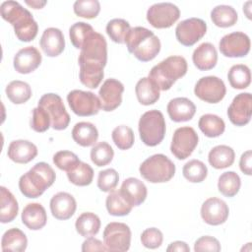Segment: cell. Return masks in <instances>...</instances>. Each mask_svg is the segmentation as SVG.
Instances as JSON below:
<instances>
[{
	"label": "cell",
	"instance_id": "6da1fadb",
	"mask_svg": "<svg viewBox=\"0 0 252 252\" xmlns=\"http://www.w3.org/2000/svg\"><path fill=\"white\" fill-rule=\"evenodd\" d=\"M78 62L81 83L90 89L97 88L103 79V69L107 62V43L102 34L94 32L87 38Z\"/></svg>",
	"mask_w": 252,
	"mask_h": 252
},
{
	"label": "cell",
	"instance_id": "7a4b0ae2",
	"mask_svg": "<svg viewBox=\"0 0 252 252\" xmlns=\"http://www.w3.org/2000/svg\"><path fill=\"white\" fill-rule=\"evenodd\" d=\"M0 12L2 18L14 28L17 38L24 42L32 41L35 38L38 26L31 12L24 8L17 1H4L1 4Z\"/></svg>",
	"mask_w": 252,
	"mask_h": 252
},
{
	"label": "cell",
	"instance_id": "3957f363",
	"mask_svg": "<svg viewBox=\"0 0 252 252\" xmlns=\"http://www.w3.org/2000/svg\"><path fill=\"white\" fill-rule=\"evenodd\" d=\"M125 43L128 51L141 62H149L156 58L161 47L159 38L144 27L131 28Z\"/></svg>",
	"mask_w": 252,
	"mask_h": 252
},
{
	"label": "cell",
	"instance_id": "277c9868",
	"mask_svg": "<svg viewBox=\"0 0 252 252\" xmlns=\"http://www.w3.org/2000/svg\"><path fill=\"white\" fill-rule=\"evenodd\" d=\"M55 178L53 168L48 163L40 161L20 177L19 189L25 197L34 199L41 196L54 183Z\"/></svg>",
	"mask_w": 252,
	"mask_h": 252
},
{
	"label": "cell",
	"instance_id": "5b68a950",
	"mask_svg": "<svg viewBox=\"0 0 252 252\" xmlns=\"http://www.w3.org/2000/svg\"><path fill=\"white\" fill-rule=\"evenodd\" d=\"M187 68V61L184 57L172 55L155 65L148 77L158 85L160 91H167L178 79L185 76Z\"/></svg>",
	"mask_w": 252,
	"mask_h": 252
},
{
	"label": "cell",
	"instance_id": "8992f818",
	"mask_svg": "<svg viewBox=\"0 0 252 252\" xmlns=\"http://www.w3.org/2000/svg\"><path fill=\"white\" fill-rule=\"evenodd\" d=\"M139 134L142 142L149 147H156L164 138L166 126L163 114L157 109L145 112L138 124Z\"/></svg>",
	"mask_w": 252,
	"mask_h": 252
},
{
	"label": "cell",
	"instance_id": "52a82bcc",
	"mask_svg": "<svg viewBox=\"0 0 252 252\" xmlns=\"http://www.w3.org/2000/svg\"><path fill=\"white\" fill-rule=\"evenodd\" d=\"M140 174L151 183H164L175 174V164L166 156L156 154L145 159L140 167Z\"/></svg>",
	"mask_w": 252,
	"mask_h": 252
},
{
	"label": "cell",
	"instance_id": "ba28073f",
	"mask_svg": "<svg viewBox=\"0 0 252 252\" xmlns=\"http://www.w3.org/2000/svg\"><path fill=\"white\" fill-rule=\"evenodd\" d=\"M38 106L44 108L51 121L54 130H64L70 123V115L67 112L61 96L57 94L48 93L43 94L38 100Z\"/></svg>",
	"mask_w": 252,
	"mask_h": 252
},
{
	"label": "cell",
	"instance_id": "9c48e42d",
	"mask_svg": "<svg viewBox=\"0 0 252 252\" xmlns=\"http://www.w3.org/2000/svg\"><path fill=\"white\" fill-rule=\"evenodd\" d=\"M71 110L78 116H93L101 108L99 97L92 92L73 90L67 94Z\"/></svg>",
	"mask_w": 252,
	"mask_h": 252
},
{
	"label": "cell",
	"instance_id": "30bf717a",
	"mask_svg": "<svg viewBox=\"0 0 252 252\" xmlns=\"http://www.w3.org/2000/svg\"><path fill=\"white\" fill-rule=\"evenodd\" d=\"M103 243L108 251H127L131 244L130 227L124 222H109L103 230Z\"/></svg>",
	"mask_w": 252,
	"mask_h": 252
},
{
	"label": "cell",
	"instance_id": "8fae6325",
	"mask_svg": "<svg viewBox=\"0 0 252 252\" xmlns=\"http://www.w3.org/2000/svg\"><path fill=\"white\" fill-rule=\"evenodd\" d=\"M199 137L196 131L189 126L177 128L172 137L170 152L178 159L189 158L198 145Z\"/></svg>",
	"mask_w": 252,
	"mask_h": 252
},
{
	"label": "cell",
	"instance_id": "7c38bea8",
	"mask_svg": "<svg viewBox=\"0 0 252 252\" xmlns=\"http://www.w3.org/2000/svg\"><path fill=\"white\" fill-rule=\"evenodd\" d=\"M179 17V8L170 2L156 3L147 11V21L156 29L170 28Z\"/></svg>",
	"mask_w": 252,
	"mask_h": 252
},
{
	"label": "cell",
	"instance_id": "4fadbf2b",
	"mask_svg": "<svg viewBox=\"0 0 252 252\" xmlns=\"http://www.w3.org/2000/svg\"><path fill=\"white\" fill-rule=\"evenodd\" d=\"M195 95L208 103L220 102L226 94V88L221 79L216 76H206L199 79L194 87Z\"/></svg>",
	"mask_w": 252,
	"mask_h": 252
},
{
	"label": "cell",
	"instance_id": "5bb4252c",
	"mask_svg": "<svg viewBox=\"0 0 252 252\" xmlns=\"http://www.w3.org/2000/svg\"><path fill=\"white\" fill-rule=\"evenodd\" d=\"M207 32V24L199 18H189L181 21L175 28V36L184 46L197 43Z\"/></svg>",
	"mask_w": 252,
	"mask_h": 252
},
{
	"label": "cell",
	"instance_id": "9a60e30c",
	"mask_svg": "<svg viewBox=\"0 0 252 252\" xmlns=\"http://www.w3.org/2000/svg\"><path fill=\"white\" fill-rule=\"evenodd\" d=\"M250 46L249 36L242 32L227 33L221 37L219 43L220 53L229 58L246 56L250 51Z\"/></svg>",
	"mask_w": 252,
	"mask_h": 252
},
{
	"label": "cell",
	"instance_id": "2e32d148",
	"mask_svg": "<svg viewBox=\"0 0 252 252\" xmlns=\"http://www.w3.org/2000/svg\"><path fill=\"white\" fill-rule=\"evenodd\" d=\"M252 95L250 93L238 94L227 108L229 121L235 126H244L251 120Z\"/></svg>",
	"mask_w": 252,
	"mask_h": 252
},
{
	"label": "cell",
	"instance_id": "e0dca14e",
	"mask_svg": "<svg viewBox=\"0 0 252 252\" xmlns=\"http://www.w3.org/2000/svg\"><path fill=\"white\" fill-rule=\"evenodd\" d=\"M123 92L124 86L120 81L112 78L105 80L98 91L102 110L109 112L116 109L122 102Z\"/></svg>",
	"mask_w": 252,
	"mask_h": 252
},
{
	"label": "cell",
	"instance_id": "ac0fdd59",
	"mask_svg": "<svg viewBox=\"0 0 252 252\" xmlns=\"http://www.w3.org/2000/svg\"><path fill=\"white\" fill-rule=\"evenodd\" d=\"M229 209L226 203L217 197L207 199L201 207V217L210 225H220L226 221Z\"/></svg>",
	"mask_w": 252,
	"mask_h": 252
},
{
	"label": "cell",
	"instance_id": "d6986e66",
	"mask_svg": "<svg viewBox=\"0 0 252 252\" xmlns=\"http://www.w3.org/2000/svg\"><path fill=\"white\" fill-rule=\"evenodd\" d=\"M40 52L34 46H27L20 49L14 56L13 65L20 74H30L37 69L41 63Z\"/></svg>",
	"mask_w": 252,
	"mask_h": 252
},
{
	"label": "cell",
	"instance_id": "ffe728a7",
	"mask_svg": "<svg viewBox=\"0 0 252 252\" xmlns=\"http://www.w3.org/2000/svg\"><path fill=\"white\" fill-rule=\"evenodd\" d=\"M77 203L75 198L67 192H58L50 200L52 216L60 220H69L76 212Z\"/></svg>",
	"mask_w": 252,
	"mask_h": 252
},
{
	"label": "cell",
	"instance_id": "44dd1931",
	"mask_svg": "<svg viewBox=\"0 0 252 252\" xmlns=\"http://www.w3.org/2000/svg\"><path fill=\"white\" fill-rule=\"evenodd\" d=\"M42 51L49 57L60 55L65 48V38L61 30L57 28H47L42 32L39 40Z\"/></svg>",
	"mask_w": 252,
	"mask_h": 252
},
{
	"label": "cell",
	"instance_id": "7402d4cb",
	"mask_svg": "<svg viewBox=\"0 0 252 252\" xmlns=\"http://www.w3.org/2000/svg\"><path fill=\"white\" fill-rule=\"evenodd\" d=\"M169 118L174 122H186L193 118L196 106L187 97H175L169 100L166 107Z\"/></svg>",
	"mask_w": 252,
	"mask_h": 252
},
{
	"label": "cell",
	"instance_id": "603a6c76",
	"mask_svg": "<svg viewBox=\"0 0 252 252\" xmlns=\"http://www.w3.org/2000/svg\"><path fill=\"white\" fill-rule=\"evenodd\" d=\"M7 155L14 162L25 164L37 156V148L28 140H15L10 143Z\"/></svg>",
	"mask_w": 252,
	"mask_h": 252
},
{
	"label": "cell",
	"instance_id": "cb8c5ba5",
	"mask_svg": "<svg viewBox=\"0 0 252 252\" xmlns=\"http://www.w3.org/2000/svg\"><path fill=\"white\" fill-rule=\"evenodd\" d=\"M22 222L31 230H39L47 222L44 207L39 203L28 204L22 212Z\"/></svg>",
	"mask_w": 252,
	"mask_h": 252
},
{
	"label": "cell",
	"instance_id": "d4e9b609",
	"mask_svg": "<svg viewBox=\"0 0 252 252\" xmlns=\"http://www.w3.org/2000/svg\"><path fill=\"white\" fill-rule=\"evenodd\" d=\"M119 190L133 207L140 206L142 203H144L148 195L146 185L143 181L136 177L126 178Z\"/></svg>",
	"mask_w": 252,
	"mask_h": 252
},
{
	"label": "cell",
	"instance_id": "484cf974",
	"mask_svg": "<svg viewBox=\"0 0 252 252\" xmlns=\"http://www.w3.org/2000/svg\"><path fill=\"white\" fill-rule=\"evenodd\" d=\"M192 60L197 69L201 71L211 70L217 65L218 51L211 42H203L194 50Z\"/></svg>",
	"mask_w": 252,
	"mask_h": 252
},
{
	"label": "cell",
	"instance_id": "4316f807",
	"mask_svg": "<svg viewBox=\"0 0 252 252\" xmlns=\"http://www.w3.org/2000/svg\"><path fill=\"white\" fill-rule=\"evenodd\" d=\"M160 90L158 85L149 77L140 79L135 87L138 101L143 105H151L159 99Z\"/></svg>",
	"mask_w": 252,
	"mask_h": 252
},
{
	"label": "cell",
	"instance_id": "83f0119b",
	"mask_svg": "<svg viewBox=\"0 0 252 252\" xmlns=\"http://www.w3.org/2000/svg\"><path fill=\"white\" fill-rule=\"evenodd\" d=\"M72 138L82 147L94 146L98 139V131L91 122H78L72 129Z\"/></svg>",
	"mask_w": 252,
	"mask_h": 252
},
{
	"label": "cell",
	"instance_id": "f1b7e54d",
	"mask_svg": "<svg viewBox=\"0 0 252 252\" xmlns=\"http://www.w3.org/2000/svg\"><path fill=\"white\" fill-rule=\"evenodd\" d=\"M235 153L231 147L226 145H219L214 147L208 155L209 163L216 169H222L233 164Z\"/></svg>",
	"mask_w": 252,
	"mask_h": 252
},
{
	"label": "cell",
	"instance_id": "f546056e",
	"mask_svg": "<svg viewBox=\"0 0 252 252\" xmlns=\"http://www.w3.org/2000/svg\"><path fill=\"white\" fill-rule=\"evenodd\" d=\"M0 221L7 223L13 221L19 212V205L12 192L4 186L0 187Z\"/></svg>",
	"mask_w": 252,
	"mask_h": 252
},
{
	"label": "cell",
	"instance_id": "4dcf8cb0",
	"mask_svg": "<svg viewBox=\"0 0 252 252\" xmlns=\"http://www.w3.org/2000/svg\"><path fill=\"white\" fill-rule=\"evenodd\" d=\"M28 238L20 228L13 227L6 230L1 239L2 251L23 252L27 249Z\"/></svg>",
	"mask_w": 252,
	"mask_h": 252
},
{
	"label": "cell",
	"instance_id": "1f68e13d",
	"mask_svg": "<svg viewBox=\"0 0 252 252\" xmlns=\"http://www.w3.org/2000/svg\"><path fill=\"white\" fill-rule=\"evenodd\" d=\"M105 206L108 214L115 217L127 216L133 208L120 190H112L109 192L105 200Z\"/></svg>",
	"mask_w": 252,
	"mask_h": 252
},
{
	"label": "cell",
	"instance_id": "d6a6232c",
	"mask_svg": "<svg viewBox=\"0 0 252 252\" xmlns=\"http://www.w3.org/2000/svg\"><path fill=\"white\" fill-rule=\"evenodd\" d=\"M77 232L83 237H90L97 234L100 228L99 218L91 212L81 214L75 222Z\"/></svg>",
	"mask_w": 252,
	"mask_h": 252
},
{
	"label": "cell",
	"instance_id": "836d02e7",
	"mask_svg": "<svg viewBox=\"0 0 252 252\" xmlns=\"http://www.w3.org/2000/svg\"><path fill=\"white\" fill-rule=\"evenodd\" d=\"M198 126L202 133L209 138L220 137L225 130V123L220 116L207 113L200 117Z\"/></svg>",
	"mask_w": 252,
	"mask_h": 252
},
{
	"label": "cell",
	"instance_id": "e575fe53",
	"mask_svg": "<svg viewBox=\"0 0 252 252\" xmlns=\"http://www.w3.org/2000/svg\"><path fill=\"white\" fill-rule=\"evenodd\" d=\"M211 19L219 28H229L236 24L238 15L236 10L229 5H218L213 8Z\"/></svg>",
	"mask_w": 252,
	"mask_h": 252
},
{
	"label": "cell",
	"instance_id": "d590c367",
	"mask_svg": "<svg viewBox=\"0 0 252 252\" xmlns=\"http://www.w3.org/2000/svg\"><path fill=\"white\" fill-rule=\"evenodd\" d=\"M6 95L14 104H23L32 96V89L26 82L15 80L10 82L6 87Z\"/></svg>",
	"mask_w": 252,
	"mask_h": 252
},
{
	"label": "cell",
	"instance_id": "8d00e7d4",
	"mask_svg": "<svg viewBox=\"0 0 252 252\" xmlns=\"http://www.w3.org/2000/svg\"><path fill=\"white\" fill-rule=\"evenodd\" d=\"M227 79L233 89L244 90L248 88L251 83L250 69L244 64L233 65L227 73Z\"/></svg>",
	"mask_w": 252,
	"mask_h": 252
},
{
	"label": "cell",
	"instance_id": "74e56055",
	"mask_svg": "<svg viewBox=\"0 0 252 252\" xmlns=\"http://www.w3.org/2000/svg\"><path fill=\"white\" fill-rule=\"evenodd\" d=\"M67 177L76 186H88L93 182L94 169L90 164L80 161L72 169L67 171Z\"/></svg>",
	"mask_w": 252,
	"mask_h": 252
},
{
	"label": "cell",
	"instance_id": "f35d334b",
	"mask_svg": "<svg viewBox=\"0 0 252 252\" xmlns=\"http://www.w3.org/2000/svg\"><path fill=\"white\" fill-rule=\"evenodd\" d=\"M241 186L239 175L234 171H226L220 175L218 180V189L225 197H234Z\"/></svg>",
	"mask_w": 252,
	"mask_h": 252
},
{
	"label": "cell",
	"instance_id": "ab89813d",
	"mask_svg": "<svg viewBox=\"0 0 252 252\" xmlns=\"http://www.w3.org/2000/svg\"><path fill=\"white\" fill-rule=\"evenodd\" d=\"M182 173L184 178L189 182L200 183L206 179L208 175V168L203 161L199 159H191L184 164Z\"/></svg>",
	"mask_w": 252,
	"mask_h": 252
},
{
	"label": "cell",
	"instance_id": "60d3db41",
	"mask_svg": "<svg viewBox=\"0 0 252 252\" xmlns=\"http://www.w3.org/2000/svg\"><path fill=\"white\" fill-rule=\"evenodd\" d=\"M91 159L96 166H104L110 163L114 157V151L106 142H98L91 150Z\"/></svg>",
	"mask_w": 252,
	"mask_h": 252
},
{
	"label": "cell",
	"instance_id": "b9f144b4",
	"mask_svg": "<svg viewBox=\"0 0 252 252\" xmlns=\"http://www.w3.org/2000/svg\"><path fill=\"white\" fill-rule=\"evenodd\" d=\"M130 30V24L124 19H112L106 25V33L116 43H125L126 35Z\"/></svg>",
	"mask_w": 252,
	"mask_h": 252
},
{
	"label": "cell",
	"instance_id": "7bdbcfd3",
	"mask_svg": "<svg viewBox=\"0 0 252 252\" xmlns=\"http://www.w3.org/2000/svg\"><path fill=\"white\" fill-rule=\"evenodd\" d=\"M94 32L93 27L85 22H77L69 29V36L72 44L81 49L87 38Z\"/></svg>",
	"mask_w": 252,
	"mask_h": 252
},
{
	"label": "cell",
	"instance_id": "ee69618b",
	"mask_svg": "<svg viewBox=\"0 0 252 252\" xmlns=\"http://www.w3.org/2000/svg\"><path fill=\"white\" fill-rule=\"evenodd\" d=\"M111 137L119 150H128L134 145V132L129 126L119 125L115 127L111 133Z\"/></svg>",
	"mask_w": 252,
	"mask_h": 252
},
{
	"label": "cell",
	"instance_id": "f6af8a7d",
	"mask_svg": "<svg viewBox=\"0 0 252 252\" xmlns=\"http://www.w3.org/2000/svg\"><path fill=\"white\" fill-rule=\"evenodd\" d=\"M74 13L85 19H94L100 12V3L97 0H77L73 5Z\"/></svg>",
	"mask_w": 252,
	"mask_h": 252
},
{
	"label": "cell",
	"instance_id": "bcb514c9",
	"mask_svg": "<svg viewBox=\"0 0 252 252\" xmlns=\"http://www.w3.org/2000/svg\"><path fill=\"white\" fill-rule=\"evenodd\" d=\"M119 175L114 168H107L98 172L97 187L102 192L114 190L118 184Z\"/></svg>",
	"mask_w": 252,
	"mask_h": 252
},
{
	"label": "cell",
	"instance_id": "7dc6e473",
	"mask_svg": "<svg viewBox=\"0 0 252 252\" xmlns=\"http://www.w3.org/2000/svg\"><path fill=\"white\" fill-rule=\"evenodd\" d=\"M51 126V121L46 110L37 105L32 109V116L31 119V128L38 133L45 132Z\"/></svg>",
	"mask_w": 252,
	"mask_h": 252
},
{
	"label": "cell",
	"instance_id": "c3c4849f",
	"mask_svg": "<svg viewBox=\"0 0 252 252\" xmlns=\"http://www.w3.org/2000/svg\"><path fill=\"white\" fill-rule=\"evenodd\" d=\"M81 160L78 156L70 151H59L53 156V163L61 170L66 172L77 165Z\"/></svg>",
	"mask_w": 252,
	"mask_h": 252
},
{
	"label": "cell",
	"instance_id": "681fc988",
	"mask_svg": "<svg viewBox=\"0 0 252 252\" xmlns=\"http://www.w3.org/2000/svg\"><path fill=\"white\" fill-rule=\"evenodd\" d=\"M163 241L162 232L157 227L146 228L141 234L142 244L149 249L158 248Z\"/></svg>",
	"mask_w": 252,
	"mask_h": 252
},
{
	"label": "cell",
	"instance_id": "f907efd6",
	"mask_svg": "<svg viewBox=\"0 0 252 252\" xmlns=\"http://www.w3.org/2000/svg\"><path fill=\"white\" fill-rule=\"evenodd\" d=\"M221 247L220 244V241L210 235H205L201 236L195 241L194 244V251L195 252H204V251H209V252H219L220 251Z\"/></svg>",
	"mask_w": 252,
	"mask_h": 252
},
{
	"label": "cell",
	"instance_id": "816d5d0a",
	"mask_svg": "<svg viewBox=\"0 0 252 252\" xmlns=\"http://www.w3.org/2000/svg\"><path fill=\"white\" fill-rule=\"evenodd\" d=\"M82 251L88 252V251H108L105 244L102 243L97 238H94V236L87 237V239L82 244Z\"/></svg>",
	"mask_w": 252,
	"mask_h": 252
},
{
	"label": "cell",
	"instance_id": "f5cc1de1",
	"mask_svg": "<svg viewBox=\"0 0 252 252\" xmlns=\"http://www.w3.org/2000/svg\"><path fill=\"white\" fill-rule=\"evenodd\" d=\"M251 159H252V152L250 150L244 152L241 157H240V160H239V167L240 170L246 174V175H251V168H252V163H251Z\"/></svg>",
	"mask_w": 252,
	"mask_h": 252
},
{
	"label": "cell",
	"instance_id": "db71d44e",
	"mask_svg": "<svg viewBox=\"0 0 252 252\" xmlns=\"http://www.w3.org/2000/svg\"><path fill=\"white\" fill-rule=\"evenodd\" d=\"M167 252H173V251H178V252H189L190 247L187 245L186 242L184 241H174L169 244V246L166 248Z\"/></svg>",
	"mask_w": 252,
	"mask_h": 252
},
{
	"label": "cell",
	"instance_id": "11a10c76",
	"mask_svg": "<svg viewBox=\"0 0 252 252\" xmlns=\"http://www.w3.org/2000/svg\"><path fill=\"white\" fill-rule=\"evenodd\" d=\"M27 5L31 6L32 8L33 9H41L43 8L45 5H46V1H38V0H32V1H29V0H26L25 1Z\"/></svg>",
	"mask_w": 252,
	"mask_h": 252
}]
</instances>
